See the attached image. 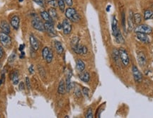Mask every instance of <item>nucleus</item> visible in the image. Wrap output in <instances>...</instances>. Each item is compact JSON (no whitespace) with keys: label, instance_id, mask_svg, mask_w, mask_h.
<instances>
[{"label":"nucleus","instance_id":"412c9836","mask_svg":"<svg viewBox=\"0 0 153 118\" xmlns=\"http://www.w3.org/2000/svg\"><path fill=\"white\" fill-rule=\"evenodd\" d=\"M133 12L130 11V14L128 19V28L129 31H131L133 28Z\"/></svg>","mask_w":153,"mask_h":118},{"label":"nucleus","instance_id":"7ed1b4c3","mask_svg":"<svg viewBox=\"0 0 153 118\" xmlns=\"http://www.w3.org/2000/svg\"><path fill=\"white\" fill-rule=\"evenodd\" d=\"M32 26L37 31H39L41 32H43L45 31V26H44V23L42 22L41 19L38 16H35L33 19L32 20Z\"/></svg>","mask_w":153,"mask_h":118},{"label":"nucleus","instance_id":"ea45409f","mask_svg":"<svg viewBox=\"0 0 153 118\" xmlns=\"http://www.w3.org/2000/svg\"><path fill=\"white\" fill-rule=\"evenodd\" d=\"M28 71H29V72H30V74H32L34 72V69H33V65H31L30 66V67L28 68Z\"/></svg>","mask_w":153,"mask_h":118},{"label":"nucleus","instance_id":"cd10ccee","mask_svg":"<svg viewBox=\"0 0 153 118\" xmlns=\"http://www.w3.org/2000/svg\"><path fill=\"white\" fill-rule=\"evenodd\" d=\"M53 51L50 50V51H49V53H48V56H47V57H46V62L47 63H50L52 62V60H53Z\"/></svg>","mask_w":153,"mask_h":118},{"label":"nucleus","instance_id":"58836bf2","mask_svg":"<svg viewBox=\"0 0 153 118\" xmlns=\"http://www.w3.org/2000/svg\"><path fill=\"white\" fill-rule=\"evenodd\" d=\"M81 91H80V90H79V89H77H77H76V90H75V95H76V96H77V97H81V96H82V95H81Z\"/></svg>","mask_w":153,"mask_h":118},{"label":"nucleus","instance_id":"a211bd4d","mask_svg":"<svg viewBox=\"0 0 153 118\" xmlns=\"http://www.w3.org/2000/svg\"><path fill=\"white\" fill-rule=\"evenodd\" d=\"M58 93L60 94V95H63V94L65 93L66 92V86L65 85V82L64 81H60V83H59V86H58Z\"/></svg>","mask_w":153,"mask_h":118},{"label":"nucleus","instance_id":"bb28decb","mask_svg":"<svg viewBox=\"0 0 153 118\" xmlns=\"http://www.w3.org/2000/svg\"><path fill=\"white\" fill-rule=\"evenodd\" d=\"M49 51H50V50H49L48 47H45L43 49V50H42V57L44 59H46L48 53H49Z\"/></svg>","mask_w":153,"mask_h":118},{"label":"nucleus","instance_id":"49530a36","mask_svg":"<svg viewBox=\"0 0 153 118\" xmlns=\"http://www.w3.org/2000/svg\"><path fill=\"white\" fill-rule=\"evenodd\" d=\"M3 83H4L3 81H2V79H0V86H1V85H2V84Z\"/></svg>","mask_w":153,"mask_h":118},{"label":"nucleus","instance_id":"c9c22d12","mask_svg":"<svg viewBox=\"0 0 153 118\" xmlns=\"http://www.w3.org/2000/svg\"><path fill=\"white\" fill-rule=\"evenodd\" d=\"M63 1L67 4L69 7H71V6H72V4H73L72 0H63Z\"/></svg>","mask_w":153,"mask_h":118},{"label":"nucleus","instance_id":"b1692460","mask_svg":"<svg viewBox=\"0 0 153 118\" xmlns=\"http://www.w3.org/2000/svg\"><path fill=\"white\" fill-rule=\"evenodd\" d=\"M152 14V11L149 10V9H147V10L145 11V12H144V18H145V20H148V19L151 18Z\"/></svg>","mask_w":153,"mask_h":118},{"label":"nucleus","instance_id":"2eb2a0df","mask_svg":"<svg viewBox=\"0 0 153 118\" xmlns=\"http://www.w3.org/2000/svg\"><path fill=\"white\" fill-rule=\"evenodd\" d=\"M41 16L44 21H45V22H48V23H53V18H52V17L50 16V14H48V12H47L46 11H43L41 12Z\"/></svg>","mask_w":153,"mask_h":118},{"label":"nucleus","instance_id":"a878e982","mask_svg":"<svg viewBox=\"0 0 153 118\" xmlns=\"http://www.w3.org/2000/svg\"><path fill=\"white\" fill-rule=\"evenodd\" d=\"M58 7L61 11H64L65 9V2L63 0H58Z\"/></svg>","mask_w":153,"mask_h":118},{"label":"nucleus","instance_id":"aec40b11","mask_svg":"<svg viewBox=\"0 0 153 118\" xmlns=\"http://www.w3.org/2000/svg\"><path fill=\"white\" fill-rule=\"evenodd\" d=\"M77 69L78 70L79 72H83L85 69V64L82 59H77Z\"/></svg>","mask_w":153,"mask_h":118},{"label":"nucleus","instance_id":"f3484780","mask_svg":"<svg viewBox=\"0 0 153 118\" xmlns=\"http://www.w3.org/2000/svg\"><path fill=\"white\" fill-rule=\"evenodd\" d=\"M11 79L13 81L14 85H17L19 82V72L18 71H14L11 74Z\"/></svg>","mask_w":153,"mask_h":118},{"label":"nucleus","instance_id":"c03bdc74","mask_svg":"<svg viewBox=\"0 0 153 118\" xmlns=\"http://www.w3.org/2000/svg\"><path fill=\"white\" fill-rule=\"evenodd\" d=\"M24 56H25V53H24V52H23V51H21V54L20 57L21 58H24Z\"/></svg>","mask_w":153,"mask_h":118},{"label":"nucleus","instance_id":"0eeeda50","mask_svg":"<svg viewBox=\"0 0 153 118\" xmlns=\"http://www.w3.org/2000/svg\"><path fill=\"white\" fill-rule=\"evenodd\" d=\"M62 30H63V33L65 35H68L70 34L72 31V25L70 22V20L67 18L64 19V21L62 22Z\"/></svg>","mask_w":153,"mask_h":118},{"label":"nucleus","instance_id":"4468645a","mask_svg":"<svg viewBox=\"0 0 153 118\" xmlns=\"http://www.w3.org/2000/svg\"><path fill=\"white\" fill-rule=\"evenodd\" d=\"M112 32H113V35L114 37L118 34V33L119 32L118 27V21H117V19H116V16H113V17Z\"/></svg>","mask_w":153,"mask_h":118},{"label":"nucleus","instance_id":"37998d69","mask_svg":"<svg viewBox=\"0 0 153 118\" xmlns=\"http://www.w3.org/2000/svg\"><path fill=\"white\" fill-rule=\"evenodd\" d=\"M24 48H25V45H24V44L21 45L20 46H19V50H20V51H23V50H24Z\"/></svg>","mask_w":153,"mask_h":118},{"label":"nucleus","instance_id":"4c0bfd02","mask_svg":"<svg viewBox=\"0 0 153 118\" xmlns=\"http://www.w3.org/2000/svg\"><path fill=\"white\" fill-rule=\"evenodd\" d=\"M125 21H126V18H125V13L123 11L122 13V24L123 26V28H125Z\"/></svg>","mask_w":153,"mask_h":118},{"label":"nucleus","instance_id":"20e7f679","mask_svg":"<svg viewBox=\"0 0 153 118\" xmlns=\"http://www.w3.org/2000/svg\"><path fill=\"white\" fill-rule=\"evenodd\" d=\"M0 42L4 46V47H9L11 44V38L9 35L4 32H0Z\"/></svg>","mask_w":153,"mask_h":118},{"label":"nucleus","instance_id":"dca6fc26","mask_svg":"<svg viewBox=\"0 0 153 118\" xmlns=\"http://www.w3.org/2000/svg\"><path fill=\"white\" fill-rule=\"evenodd\" d=\"M79 79L85 83H87L90 80V75L87 72H81L80 74L79 75Z\"/></svg>","mask_w":153,"mask_h":118},{"label":"nucleus","instance_id":"473e14b6","mask_svg":"<svg viewBox=\"0 0 153 118\" xmlns=\"http://www.w3.org/2000/svg\"><path fill=\"white\" fill-rule=\"evenodd\" d=\"M15 59H16V53H15V52H13V53L11 55L10 57H9V63H10L11 64V63L14 62Z\"/></svg>","mask_w":153,"mask_h":118},{"label":"nucleus","instance_id":"a19ab883","mask_svg":"<svg viewBox=\"0 0 153 118\" xmlns=\"http://www.w3.org/2000/svg\"><path fill=\"white\" fill-rule=\"evenodd\" d=\"M24 88H25V87H24V82H20V83H19V89H20L21 90H24Z\"/></svg>","mask_w":153,"mask_h":118},{"label":"nucleus","instance_id":"9d476101","mask_svg":"<svg viewBox=\"0 0 153 118\" xmlns=\"http://www.w3.org/2000/svg\"><path fill=\"white\" fill-rule=\"evenodd\" d=\"M138 63L141 66H144L146 64V57L143 52H140L138 53Z\"/></svg>","mask_w":153,"mask_h":118},{"label":"nucleus","instance_id":"5701e85b","mask_svg":"<svg viewBox=\"0 0 153 118\" xmlns=\"http://www.w3.org/2000/svg\"><path fill=\"white\" fill-rule=\"evenodd\" d=\"M48 14H50L52 18H57L58 17V14H57V11L55 8H50L49 10H48Z\"/></svg>","mask_w":153,"mask_h":118},{"label":"nucleus","instance_id":"423d86ee","mask_svg":"<svg viewBox=\"0 0 153 118\" xmlns=\"http://www.w3.org/2000/svg\"><path fill=\"white\" fill-rule=\"evenodd\" d=\"M45 26V31L48 33V35L51 36V37H55L56 36V31L55 30L54 26L53 23H48V22H45L44 23Z\"/></svg>","mask_w":153,"mask_h":118},{"label":"nucleus","instance_id":"f704fd0d","mask_svg":"<svg viewBox=\"0 0 153 118\" xmlns=\"http://www.w3.org/2000/svg\"><path fill=\"white\" fill-rule=\"evenodd\" d=\"M83 94L85 96L88 97L89 96V89L87 88H83Z\"/></svg>","mask_w":153,"mask_h":118},{"label":"nucleus","instance_id":"9b49d317","mask_svg":"<svg viewBox=\"0 0 153 118\" xmlns=\"http://www.w3.org/2000/svg\"><path fill=\"white\" fill-rule=\"evenodd\" d=\"M0 28L4 33L7 34L10 33V26L6 21H2L0 22Z\"/></svg>","mask_w":153,"mask_h":118},{"label":"nucleus","instance_id":"7c9ffc66","mask_svg":"<svg viewBox=\"0 0 153 118\" xmlns=\"http://www.w3.org/2000/svg\"><path fill=\"white\" fill-rule=\"evenodd\" d=\"M33 2L42 7H44L45 5V0H33Z\"/></svg>","mask_w":153,"mask_h":118},{"label":"nucleus","instance_id":"1a4fd4ad","mask_svg":"<svg viewBox=\"0 0 153 118\" xmlns=\"http://www.w3.org/2000/svg\"><path fill=\"white\" fill-rule=\"evenodd\" d=\"M136 37L140 41L142 42L143 43L147 44L150 42V39L147 36V34L143 33H136Z\"/></svg>","mask_w":153,"mask_h":118},{"label":"nucleus","instance_id":"c85d7f7f","mask_svg":"<svg viewBox=\"0 0 153 118\" xmlns=\"http://www.w3.org/2000/svg\"><path fill=\"white\" fill-rule=\"evenodd\" d=\"M79 39L78 37H74L72 39L71 41V45L72 48H75V46H77V45H79Z\"/></svg>","mask_w":153,"mask_h":118},{"label":"nucleus","instance_id":"09e8293b","mask_svg":"<svg viewBox=\"0 0 153 118\" xmlns=\"http://www.w3.org/2000/svg\"><path fill=\"white\" fill-rule=\"evenodd\" d=\"M151 18H152L153 19V14H152V17H151Z\"/></svg>","mask_w":153,"mask_h":118},{"label":"nucleus","instance_id":"f8f14e48","mask_svg":"<svg viewBox=\"0 0 153 118\" xmlns=\"http://www.w3.org/2000/svg\"><path fill=\"white\" fill-rule=\"evenodd\" d=\"M19 23H20V18L18 16H14L13 17L11 18V26L17 30L19 28Z\"/></svg>","mask_w":153,"mask_h":118},{"label":"nucleus","instance_id":"6ab92c4d","mask_svg":"<svg viewBox=\"0 0 153 118\" xmlns=\"http://www.w3.org/2000/svg\"><path fill=\"white\" fill-rule=\"evenodd\" d=\"M55 50H56V51H57V52H58L59 55L62 54V52L64 51V48H63V46H62L60 42H55Z\"/></svg>","mask_w":153,"mask_h":118},{"label":"nucleus","instance_id":"e433bc0d","mask_svg":"<svg viewBox=\"0 0 153 118\" xmlns=\"http://www.w3.org/2000/svg\"><path fill=\"white\" fill-rule=\"evenodd\" d=\"M88 52L87 48L86 46H82V55H86Z\"/></svg>","mask_w":153,"mask_h":118},{"label":"nucleus","instance_id":"c756f323","mask_svg":"<svg viewBox=\"0 0 153 118\" xmlns=\"http://www.w3.org/2000/svg\"><path fill=\"white\" fill-rule=\"evenodd\" d=\"M48 4H49L50 6H51L53 8H56V7L58 6L57 0H50V1L48 2Z\"/></svg>","mask_w":153,"mask_h":118},{"label":"nucleus","instance_id":"79ce46f5","mask_svg":"<svg viewBox=\"0 0 153 118\" xmlns=\"http://www.w3.org/2000/svg\"><path fill=\"white\" fill-rule=\"evenodd\" d=\"M4 56V50L2 47H0V59H2Z\"/></svg>","mask_w":153,"mask_h":118},{"label":"nucleus","instance_id":"6e6552de","mask_svg":"<svg viewBox=\"0 0 153 118\" xmlns=\"http://www.w3.org/2000/svg\"><path fill=\"white\" fill-rule=\"evenodd\" d=\"M133 75L136 83H140L142 81L143 75H142L141 72L139 71V69H138V67L135 66V65L133 66Z\"/></svg>","mask_w":153,"mask_h":118},{"label":"nucleus","instance_id":"f03ea898","mask_svg":"<svg viewBox=\"0 0 153 118\" xmlns=\"http://www.w3.org/2000/svg\"><path fill=\"white\" fill-rule=\"evenodd\" d=\"M118 54L120 57V59L124 66H128L130 62L129 56L128 55V52L124 48H120L118 50Z\"/></svg>","mask_w":153,"mask_h":118},{"label":"nucleus","instance_id":"2f4dec72","mask_svg":"<svg viewBox=\"0 0 153 118\" xmlns=\"http://www.w3.org/2000/svg\"><path fill=\"white\" fill-rule=\"evenodd\" d=\"M85 117L86 118H92L94 117H93V114H92V108H89L88 110H87V112L85 115Z\"/></svg>","mask_w":153,"mask_h":118},{"label":"nucleus","instance_id":"f257e3e1","mask_svg":"<svg viewBox=\"0 0 153 118\" xmlns=\"http://www.w3.org/2000/svg\"><path fill=\"white\" fill-rule=\"evenodd\" d=\"M65 16L66 18L70 21L77 23L80 20V16L74 8L69 7L65 11Z\"/></svg>","mask_w":153,"mask_h":118},{"label":"nucleus","instance_id":"a18cd8bd","mask_svg":"<svg viewBox=\"0 0 153 118\" xmlns=\"http://www.w3.org/2000/svg\"><path fill=\"white\" fill-rule=\"evenodd\" d=\"M58 28H59V29H60V28H62V26L61 24L58 25Z\"/></svg>","mask_w":153,"mask_h":118},{"label":"nucleus","instance_id":"72a5a7b5","mask_svg":"<svg viewBox=\"0 0 153 118\" xmlns=\"http://www.w3.org/2000/svg\"><path fill=\"white\" fill-rule=\"evenodd\" d=\"M26 86L28 89H31V83H30V80L28 79V77L26 78Z\"/></svg>","mask_w":153,"mask_h":118},{"label":"nucleus","instance_id":"393cba45","mask_svg":"<svg viewBox=\"0 0 153 118\" xmlns=\"http://www.w3.org/2000/svg\"><path fill=\"white\" fill-rule=\"evenodd\" d=\"M115 38H116V41H117L118 43H123L124 42V39L123 38L122 34H121V33L120 31L118 33V34L115 36Z\"/></svg>","mask_w":153,"mask_h":118},{"label":"nucleus","instance_id":"4be33fe9","mask_svg":"<svg viewBox=\"0 0 153 118\" xmlns=\"http://www.w3.org/2000/svg\"><path fill=\"white\" fill-rule=\"evenodd\" d=\"M133 22L135 24H140L142 21V16L140 14H135L133 16Z\"/></svg>","mask_w":153,"mask_h":118},{"label":"nucleus","instance_id":"39448f33","mask_svg":"<svg viewBox=\"0 0 153 118\" xmlns=\"http://www.w3.org/2000/svg\"><path fill=\"white\" fill-rule=\"evenodd\" d=\"M135 33H145V34H150L152 31V28L148 25L141 24L135 28Z\"/></svg>","mask_w":153,"mask_h":118},{"label":"nucleus","instance_id":"ddd939ff","mask_svg":"<svg viewBox=\"0 0 153 118\" xmlns=\"http://www.w3.org/2000/svg\"><path fill=\"white\" fill-rule=\"evenodd\" d=\"M30 43H31V48L33 49L34 50L37 51L39 49V42L38 41L37 39L33 35L30 36Z\"/></svg>","mask_w":153,"mask_h":118},{"label":"nucleus","instance_id":"de8ad7c7","mask_svg":"<svg viewBox=\"0 0 153 118\" xmlns=\"http://www.w3.org/2000/svg\"><path fill=\"white\" fill-rule=\"evenodd\" d=\"M23 1H24V0H19V2H22Z\"/></svg>","mask_w":153,"mask_h":118}]
</instances>
